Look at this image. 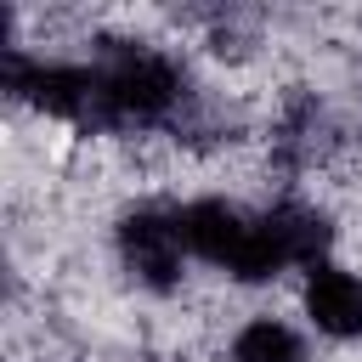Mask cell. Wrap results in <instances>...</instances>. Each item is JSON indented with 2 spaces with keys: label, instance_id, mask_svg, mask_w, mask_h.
<instances>
[{
  "label": "cell",
  "instance_id": "cell-1",
  "mask_svg": "<svg viewBox=\"0 0 362 362\" xmlns=\"http://www.w3.org/2000/svg\"><path fill=\"white\" fill-rule=\"evenodd\" d=\"M90 74H96V136L181 124L192 113L181 62L147 40H102Z\"/></svg>",
  "mask_w": 362,
  "mask_h": 362
},
{
  "label": "cell",
  "instance_id": "cell-2",
  "mask_svg": "<svg viewBox=\"0 0 362 362\" xmlns=\"http://www.w3.org/2000/svg\"><path fill=\"white\" fill-rule=\"evenodd\" d=\"M181 232H187V249L198 260H209L215 272H226L238 283H266V277L283 272L272 243H266V221L249 215L232 198H192V204H181Z\"/></svg>",
  "mask_w": 362,
  "mask_h": 362
},
{
  "label": "cell",
  "instance_id": "cell-3",
  "mask_svg": "<svg viewBox=\"0 0 362 362\" xmlns=\"http://www.w3.org/2000/svg\"><path fill=\"white\" fill-rule=\"evenodd\" d=\"M119 266L153 288V294H170L181 283V266H187V232H181V209H164V204H136L119 215Z\"/></svg>",
  "mask_w": 362,
  "mask_h": 362
},
{
  "label": "cell",
  "instance_id": "cell-4",
  "mask_svg": "<svg viewBox=\"0 0 362 362\" xmlns=\"http://www.w3.org/2000/svg\"><path fill=\"white\" fill-rule=\"evenodd\" d=\"M260 221H266V243H272V255H277L283 272L288 266H322V255L334 243V226H328V215L317 204L277 198L272 209H260Z\"/></svg>",
  "mask_w": 362,
  "mask_h": 362
},
{
  "label": "cell",
  "instance_id": "cell-5",
  "mask_svg": "<svg viewBox=\"0 0 362 362\" xmlns=\"http://www.w3.org/2000/svg\"><path fill=\"white\" fill-rule=\"evenodd\" d=\"M305 317L317 322V334L328 339H362V277L345 272V266H311L305 272Z\"/></svg>",
  "mask_w": 362,
  "mask_h": 362
},
{
  "label": "cell",
  "instance_id": "cell-6",
  "mask_svg": "<svg viewBox=\"0 0 362 362\" xmlns=\"http://www.w3.org/2000/svg\"><path fill=\"white\" fill-rule=\"evenodd\" d=\"M232 362H311V356H305V339L288 322L255 317L232 334Z\"/></svg>",
  "mask_w": 362,
  "mask_h": 362
}]
</instances>
